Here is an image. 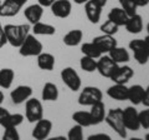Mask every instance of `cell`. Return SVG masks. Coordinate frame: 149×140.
Returning <instances> with one entry per match:
<instances>
[{"label":"cell","instance_id":"f1b7e54d","mask_svg":"<svg viewBox=\"0 0 149 140\" xmlns=\"http://www.w3.org/2000/svg\"><path fill=\"white\" fill-rule=\"evenodd\" d=\"M72 119L76 124L81 125L83 128L92 127V119L90 111H76L72 114Z\"/></svg>","mask_w":149,"mask_h":140},{"label":"cell","instance_id":"3957f363","mask_svg":"<svg viewBox=\"0 0 149 140\" xmlns=\"http://www.w3.org/2000/svg\"><path fill=\"white\" fill-rule=\"evenodd\" d=\"M129 49L133 51L134 59L139 65H146L149 60V36L144 39H133L129 43Z\"/></svg>","mask_w":149,"mask_h":140},{"label":"cell","instance_id":"4dcf8cb0","mask_svg":"<svg viewBox=\"0 0 149 140\" xmlns=\"http://www.w3.org/2000/svg\"><path fill=\"white\" fill-rule=\"evenodd\" d=\"M81 51H82L83 55H86V57H91V58H93V59H98L101 55H102L101 50L97 48V45L93 43V41H91V43H85V44H82Z\"/></svg>","mask_w":149,"mask_h":140},{"label":"cell","instance_id":"681fc988","mask_svg":"<svg viewBox=\"0 0 149 140\" xmlns=\"http://www.w3.org/2000/svg\"><path fill=\"white\" fill-rule=\"evenodd\" d=\"M146 139H147V140H149V134H147V135H146Z\"/></svg>","mask_w":149,"mask_h":140},{"label":"cell","instance_id":"60d3db41","mask_svg":"<svg viewBox=\"0 0 149 140\" xmlns=\"http://www.w3.org/2000/svg\"><path fill=\"white\" fill-rule=\"evenodd\" d=\"M142 104H144V106H149V85L146 88V93H144V98Z\"/></svg>","mask_w":149,"mask_h":140},{"label":"cell","instance_id":"ba28073f","mask_svg":"<svg viewBox=\"0 0 149 140\" xmlns=\"http://www.w3.org/2000/svg\"><path fill=\"white\" fill-rule=\"evenodd\" d=\"M118 65L112 59L109 55H103L102 54L101 57L97 60V71L101 74V76L103 78H111L112 74L114 73V70L118 68Z\"/></svg>","mask_w":149,"mask_h":140},{"label":"cell","instance_id":"9a60e30c","mask_svg":"<svg viewBox=\"0 0 149 140\" xmlns=\"http://www.w3.org/2000/svg\"><path fill=\"white\" fill-rule=\"evenodd\" d=\"M107 95L111 99L117 101H125L128 100V86L125 84H116L107 89Z\"/></svg>","mask_w":149,"mask_h":140},{"label":"cell","instance_id":"7bdbcfd3","mask_svg":"<svg viewBox=\"0 0 149 140\" xmlns=\"http://www.w3.org/2000/svg\"><path fill=\"white\" fill-rule=\"evenodd\" d=\"M138 8H143V6H147L149 4V0H136Z\"/></svg>","mask_w":149,"mask_h":140},{"label":"cell","instance_id":"7c38bea8","mask_svg":"<svg viewBox=\"0 0 149 140\" xmlns=\"http://www.w3.org/2000/svg\"><path fill=\"white\" fill-rule=\"evenodd\" d=\"M32 95V88L29 85H19L14 90L10 91V99L15 105H20L31 98Z\"/></svg>","mask_w":149,"mask_h":140},{"label":"cell","instance_id":"b9f144b4","mask_svg":"<svg viewBox=\"0 0 149 140\" xmlns=\"http://www.w3.org/2000/svg\"><path fill=\"white\" fill-rule=\"evenodd\" d=\"M98 138H102V139H111L109 135H107V134H93V135H90L88 136V140H92V139H98Z\"/></svg>","mask_w":149,"mask_h":140},{"label":"cell","instance_id":"6da1fadb","mask_svg":"<svg viewBox=\"0 0 149 140\" xmlns=\"http://www.w3.org/2000/svg\"><path fill=\"white\" fill-rule=\"evenodd\" d=\"M6 35V40L14 48H19L24 40L26 39V36L30 34V25L29 24H6L4 26Z\"/></svg>","mask_w":149,"mask_h":140},{"label":"cell","instance_id":"ffe728a7","mask_svg":"<svg viewBox=\"0 0 149 140\" xmlns=\"http://www.w3.org/2000/svg\"><path fill=\"white\" fill-rule=\"evenodd\" d=\"M37 66H39L41 70H46V71H51L55 68L56 60L55 57L50 53H40L37 55Z\"/></svg>","mask_w":149,"mask_h":140},{"label":"cell","instance_id":"d590c367","mask_svg":"<svg viewBox=\"0 0 149 140\" xmlns=\"http://www.w3.org/2000/svg\"><path fill=\"white\" fill-rule=\"evenodd\" d=\"M3 139L4 140H19L20 139V135H19L16 128H5L4 129Z\"/></svg>","mask_w":149,"mask_h":140},{"label":"cell","instance_id":"7dc6e473","mask_svg":"<svg viewBox=\"0 0 149 140\" xmlns=\"http://www.w3.org/2000/svg\"><path fill=\"white\" fill-rule=\"evenodd\" d=\"M15 1H16L17 4H20L21 6H24L25 4H26V1H27V0H15Z\"/></svg>","mask_w":149,"mask_h":140},{"label":"cell","instance_id":"44dd1931","mask_svg":"<svg viewBox=\"0 0 149 140\" xmlns=\"http://www.w3.org/2000/svg\"><path fill=\"white\" fill-rule=\"evenodd\" d=\"M144 93H146V89H144L142 85L134 84V85L128 88V100L132 103L133 105L142 104L143 98H144Z\"/></svg>","mask_w":149,"mask_h":140},{"label":"cell","instance_id":"7402d4cb","mask_svg":"<svg viewBox=\"0 0 149 140\" xmlns=\"http://www.w3.org/2000/svg\"><path fill=\"white\" fill-rule=\"evenodd\" d=\"M125 30L130 34H139L143 30V19L139 14H134V15L129 16L127 23H125Z\"/></svg>","mask_w":149,"mask_h":140},{"label":"cell","instance_id":"ab89813d","mask_svg":"<svg viewBox=\"0 0 149 140\" xmlns=\"http://www.w3.org/2000/svg\"><path fill=\"white\" fill-rule=\"evenodd\" d=\"M56 0H37V3L40 4L42 8H50Z\"/></svg>","mask_w":149,"mask_h":140},{"label":"cell","instance_id":"8992f818","mask_svg":"<svg viewBox=\"0 0 149 140\" xmlns=\"http://www.w3.org/2000/svg\"><path fill=\"white\" fill-rule=\"evenodd\" d=\"M103 99V93L96 86H86L78 95V104L82 106H91Z\"/></svg>","mask_w":149,"mask_h":140},{"label":"cell","instance_id":"9c48e42d","mask_svg":"<svg viewBox=\"0 0 149 140\" xmlns=\"http://www.w3.org/2000/svg\"><path fill=\"white\" fill-rule=\"evenodd\" d=\"M123 123L127 130L138 132L141 129L138 111L134 106H127L125 109H123Z\"/></svg>","mask_w":149,"mask_h":140},{"label":"cell","instance_id":"f35d334b","mask_svg":"<svg viewBox=\"0 0 149 140\" xmlns=\"http://www.w3.org/2000/svg\"><path fill=\"white\" fill-rule=\"evenodd\" d=\"M8 115H9V110L5 109V108H3V106L0 105V125H1V123L5 120V118Z\"/></svg>","mask_w":149,"mask_h":140},{"label":"cell","instance_id":"4fadbf2b","mask_svg":"<svg viewBox=\"0 0 149 140\" xmlns=\"http://www.w3.org/2000/svg\"><path fill=\"white\" fill-rule=\"evenodd\" d=\"M50 8L51 13L60 19H66L71 15L72 11V4L70 0H56Z\"/></svg>","mask_w":149,"mask_h":140},{"label":"cell","instance_id":"e0dca14e","mask_svg":"<svg viewBox=\"0 0 149 140\" xmlns=\"http://www.w3.org/2000/svg\"><path fill=\"white\" fill-rule=\"evenodd\" d=\"M21 5L17 4L15 0H4L0 6V16L1 18H11L19 14L21 10Z\"/></svg>","mask_w":149,"mask_h":140},{"label":"cell","instance_id":"603a6c76","mask_svg":"<svg viewBox=\"0 0 149 140\" xmlns=\"http://www.w3.org/2000/svg\"><path fill=\"white\" fill-rule=\"evenodd\" d=\"M41 98L45 101H56L58 99V88L54 83H45L41 91Z\"/></svg>","mask_w":149,"mask_h":140},{"label":"cell","instance_id":"bcb514c9","mask_svg":"<svg viewBox=\"0 0 149 140\" xmlns=\"http://www.w3.org/2000/svg\"><path fill=\"white\" fill-rule=\"evenodd\" d=\"M4 99H5V96H4V93L0 90V105L3 104V101H4Z\"/></svg>","mask_w":149,"mask_h":140},{"label":"cell","instance_id":"d4e9b609","mask_svg":"<svg viewBox=\"0 0 149 140\" xmlns=\"http://www.w3.org/2000/svg\"><path fill=\"white\" fill-rule=\"evenodd\" d=\"M108 55L114 60L117 64H125V63H128L129 62V53H128V50L125 49V48H122V46H116V48L112 49Z\"/></svg>","mask_w":149,"mask_h":140},{"label":"cell","instance_id":"f6af8a7d","mask_svg":"<svg viewBox=\"0 0 149 140\" xmlns=\"http://www.w3.org/2000/svg\"><path fill=\"white\" fill-rule=\"evenodd\" d=\"M73 1L76 4H78V5H83V4H86L88 0H73Z\"/></svg>","mask_w":149,"mask_h":140},{"label":"cell","instance_id":"484cf974","mask_svg":"<svg viewBox=\"0 0 149 140\" xmlns=\"http://www.w3.org/2000/svg\"><path fill=\"white\" fill-rule=\"evenodd\" d=\"M83 38V33L80 29H73L70 30L66 35L63 36V44L66 46H77L78 44L81 43V40Z\"/></svg>","mask_w":149,"mask_h":140},{"label":"cell","instance_id":"52a82bcc","mask_svg":"<svg viewBox=\"0 0 149 140\" xmlns=\"http://www.w3.org/2000/svg\"><path fill=\"white\" fill-rule=\"evenodd\" d=\"M60 75H61V80L63 81V84L71 91H78L81 89V85H82L81 78L73 68H71V66L63 68L61 70V74H60Z\"/></svg>","mask_w":149,"mask_h":140},{"label":"cell","instance_id":"c3c4849f","mask_svg":"<svg viewBox=\"0 0 149 140\" xmlns=\"http://www.w3.org/2000/svg\"><path fill=\"white\" fill-rule=\"evenodd\" d=\"M147 31H148V36H149V23H148V25H147Z\"/></svg>","mask_w":149,"mask_h":140},{"label":"cell","instance_id":"cb8c5ba5","mask_svg":"<svg viewBox=\"0 0 149 140\" xmlns=\"http://www.w3.org/2000/svg\"><path fill=\"white\" fill-rule=\"evenodd\" d=\"M128 18H129L128 14L122 8H112L111 11L108 13V19L113 21L114 24H117L118 26H124Z\"/></svg>","mask_w":149,"mask_h":140},{"label":"cell","instance_id":"5bb4252c","mask_svg":"<svg viewBox=\"0 0 149 140\" xmlns=\"http://www.w3.org/2000/svg\"><path fill=\"white\" fill-rule=\"evenodd\" d=\"M92 41L97 45V48L101 50L102 54L109 53L112 49L116 48V46L118 45L117 40H116V38H114V35H107V34H102L100 36H96Z\"/></svg>","mask_w":149,"mask_h":140},{"label":"cell","instance_id":"d6986e66","mask_svg":"<svg viewBox=\"0 0 149 140\" xmlns=\"http://www.w3.org/2000/svg\"><path fill=\"white\" fill-rule=\"evenodd\" d=\"M85 11L86 15L92 24H97L101 19V14H102V8L100 5H97L96 3H93L92 0H88L85 4Z\"/></svg>","mask_w":149,"mask_h":140},{"label":"cell","instance_id":"30bf717a","mask_svg":"<svg viewBox=\"0 0 149 140\" xmlns=\"http://www.w3.org/2000/svg\"><path fill=\"white\" fill-rule=\"evenodd\" d=\"M52 130V121L49 119H40L35 123V128L32 129V138L36 140H45L50 136Z\"/></svg>","mask_w":149,"mask_h":140},{"label":"cell","instance_id":"83f0119b","mask_svg":"<svg viewBox=\"0 0 149 140\" xmlns=\"http://www.w3.org/2000/svg\"><path fill=\"white\" fill-rule=\"evenodd\" d=\"M32 31H34V35H55L56 33V28L51 24H46V23H36V24L32 25Z\"/></svg>","mask_w":149,"mask_h":140},{"label":"cell","instance_id":"e575fe53","mask_svg":"<svg viewBox=\"0 0 149 140\" xmlns=\"http://www.w3.org/2000/svg\"><path fill=\"white\" fill-rule=\"evenodd\" d=\"M67 138L70 140H82L83 139V127L81 125H73V127L68 130Z\"/></svg>","mask_w":149,"mask_h":140},{"label":"cell","instance_id":"8fae6325","mask_svg":"<svg viewBox=\"0 0 149 140\" xmlns=\"http://www.w3.org/2000/svg\"><path fill=\"white\" fill-rule=\"evenodd\" d=\"M133 76L134 70L129 65H118V68L114 70L109 79L116 84H127Z\"/></svg>","mask_w":149,"mask_h":140},{"label":"cell","instance_id":"8d00e7d4","mask_svg":"<svg viewBox=\"0 0 149 140\" xmlns=\"http://www.w3.org/2000/svg\"><path fill=\"white\" fill-rule=\"evenodd\" d=\"M139 116V123H141V128L149 129V106H147L146 110L138 113Z\"/></svg>","mask_w":149,"mask_h":140},{"label":"cell","instance_id":"2e32d148","mask_svg":"<svg viewBox=\"0 0 149 140\" xmlns=\"http://www.w3.org/2000/svg\"><path fill=\"white\" fill-rule=\"evenodd\" d=\"M24 15L26 18V20L30 23L31 25L36 24L41 20V18L44 15V8L40 5L39 3L37 4H31L27 8H25L24 10Z\"/></svg>","mask_w":149,"mask_h":140},{"label":"cell","instance_id":"836d02e7","mask_svg":"<svg viewBox=\"0 0 149 140\" xmlns=\"http://www.w3.org/2000/svg\"><path fill=\"white\" fill-rule=\"evenodd\" d=\"M118 28L119 26L117 24H114L113 21H111L108 19L101 25V31L103 33V34H107V35H116L118 33Z\"/></svg>","mask_w":149,"mask_h":140},{"label":"cell","instance_id":"4316f807","mask_svg":"<svg viewBox=\"0 0 149 140\" xmlns=\"http://www.w3.org/2000/svg\"><path fill=\"white\" fill-rule=\"evenodd\" d=\"M15 78V71L10 68H4L0 70V88L1 89H10Z\"/></svg>","mask_w":149,"mask_h":140},{"label":"cell","instance_id":"5b68a950","mask_svg":"<svg viewBox=\"0 0 149 140\" xmlns=\"http://www.w3.org/2000/svg\"><path fill=\"white\" fill-rule=\"evenodd\" d=\"M25 118L29 123H36L44 118V108L39 99L29 98L25 101Z\"/></svg>","mask_w":149,"mask_h":140},{"label":"cell","instance_id":"1f68e13d","mask_svg":"<svg viewBox=\"0 0 149 140\" xmlns=\"http://www.w3.org/2000/svg\"><path fill=\"white\" fill-rule=\"evenodd\" d=\"M80 66L83 71L86 73H93L97 70V60L91 57H86L83 55L80 60Z\"/></svg>","mask_w":149,"mask_h":140},{"label":"cell","instance_id":"ee69618b","mask_svg":"<svg viewBox=\"0 0 149 140\" xmlns=\"http://www.w3.org/2000/svg\"><path fill=\"white\" fill-rule=\"evenodd\" d=\"M93 3H96L97 5H100L101 8H103L106 6V4H107V0H92Z\"/></svg>","mask_w":149,"mask_h":140},{"label":"cell","instance_id":"7a4b0ae2","mask_svg":"<svg viewBox=\"0 0 149 140\" xmlns=\"http://www.w3.org/2000/svg\"><path fill=\"white\" fill-rule=\"evenodd\" d=\"M104 121L118 134L119 138H127V129L123 123V109L116 108L108 110V113H106Z\"/></svg>","mask_w":149,"mask_h":140},{"label":"cell","instance_id":"f907efd6","mask_svg":"<svg viewBox=\"0 0 149 140\" xmlns=\"http://www.w3.org/2000/svg\"><path fill=\"white\" fill-rule=\"evenodd\" d=\"M1 3H3V1H1V0H0V6H1Z\"/></svg>","mask_w":149,"mask_h":140},{"label":"cell","instance_id":"277c9868","mask_svg":"<svg viewBox=\"0 0 149 140\" xmlns=\"http://www.w3.org/2000/svg\"><path fill=\"white\" fill-rule=\"evenodd\" d=\"M42 50H44L42 43H41L34 34L27 35L26 39L24 40V43L19 46V54L25 58L37 57L40 53H42Z\"/></svg>","mask_w":149,"mask_h":140},{"label":"cell","instance_id":"ac0fdd59","mask_svg":"<svg viewBox=\"0 0 149 140\" xmlns=\"http://www.w3.org/2000/svg\"><path fill=\"white\" fill-rule=\"evenodd\" d=\"M91 119H92V125H98L104 120L106 116V105L103 101L95 103L93 105H91Z\"/></svg>","mask_w":149,"mask_h":140},{"label":"cell","instance_id":"f546056e","mask_svg":"<svg viewBox=\"0 0 149 140\" xmlns=\"http://www.w3.org/2000/svg\"><path fill=\"white\" fill-rule=\"evenodd\" d=\"M24 119H25V116L22 114H19V113L11 114V113H9V115L5 118V120L1 123V127L4 129L5 128H17L20 124H22Z\"/></svg>","mask_w":149,"mask_h":140},{"label":"cell","instance_id":"d6a6232c","mask_svg":"<svg viewBox=\"0 0 149 140\" xmlns=\"http://www.w3.org/2000/svg\"><path fill=\"white\" fill-rule=\"evenodd\" d=\"M120 8L128 14V16H132L134 14H137L138 5L136 3V0H119Z\"/></svg>","mask_w":149,"mask_h":140},{"label":"cell","instance_id":"74e56055","mask_svg":"<svg viewBox=\"0 0 149 140\" xmlns=\"http://www.w3.org/2000/svg\"><path fill=\"white\" fill-rule=\"evenodd\" d=\"M5 44H8L5 30H4V26L1 25V23H0V49H1L3 46H5Z\"/></svg>","mask_w":149,"mask_h":140}]
</instances>
